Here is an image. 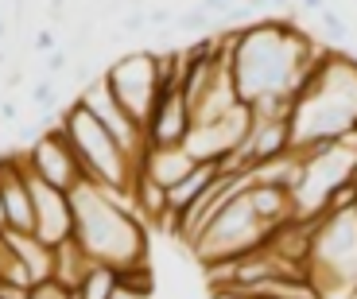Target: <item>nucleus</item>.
I'll list each match as a JSON object with an SVG mask.
<instances>
[{"instance_id": "1", "label": "nucleus", "mask_w": 357, "mask_h": 299, "mask_svg": "<svg viewBox=\"0 0 357 299\" xmlns=\"http://www.w3.org/2000/svg\"><path fill=\"white\" fill-rule=\"evenodd\" d=\"M74 237L89 261L109 264L116 272L148 268V226L136 214L128 190H109L98 183H78L70 190Z\"/></svg>"}, {"instance_id": "2", "label": "nucleus", "mask_w": 357, "mask_h": 299, "mask_svg": "<svg viewBox=\"0 0 357 299\" xmlns=\"http://www.w3.org/2000/svg\"><path fill=\"white\" fill-rule=\"evenodd\" d=\"M291 152L334 144L357 132V59L346 51H322L311 78L291 101Z\"/></svg>"}, {"instance_id": "3", "label": "nucleus", "mask_w": 357, "mask_h": 299, "mask_svg": "<svg viewBox=\"0 0 357 299\" xmlns=\"http://www.w3.org/2000/svg\"><path fill=\"white\" fill-rule=\"evenodd\" d=\"M59 125H63L66 140H70L74 155H78V163H82V175H86L89 183L109 187V190H128V194H132V179H136V171H140V163L116 144L86 109L70 101V105L63 109Z\"/></svg>"}, {"instance_id": "4", "label": "nucleus", "mask_w": 357, "mask_h": 299, "mask_svg": "<svg viewBox=\"0 0 357 299\" xmlns=\"http://www.w3.org/2000/svg\"><path fill=\"white\" fill-rule=\"evenodd\" d=\"M276 229L280 226H272V222L252 206L249 190H245V194H237V199L210 222V229L198 237L195 256L206 268H210V264H222V261H237V256H245V253L264 249L268 237L276 233Z\"/></svg>"}, {"instance_id": "5", "label": "nucleus", "mask_w": 357, "mask_h": 299, "mask_svg": "<svg viewBox=\"0 0 357 299\" xmlns=\"http://www.w3.org/2000/svg\"><path fill=\"white\" fill-rule=\"evenodd\" d=\"M101 78L109 82L113 98L121 101L128 117L136 125H148L155 109V98H160V78H155V63H152V51H125L116 54L113 63L101 70Z\"/></svg>"}, {"instance_id": "6", "label": "nucleus", "mask_w": 357, "mask_h": 299, "mask_svg": "<svg viewBox=\"0 0 357 299\" xmlns=\"http://www.w3.org/2000/svg\"><path fill=\"white\" fill-rule=\"evenodd\" d=\"M74 105L86 109L89 117L98 121V125L105 128V132L113 136L116 144L125 148V152L132 155L136 163L144 160V152H148V144H144V128L136 125L132 117H128L125 109H121V101L113 98V90H109L105 78H93L89 86H82V90L74 93Z\"/></svg>"}, {"instance_id": "7", "label": "nucleus", "mask_w": 357, "mask_h": 299, "mask_svg": "<svg viewBox=\"0 0 357 299\" xmlns=\"http://www.w3.org/2000/svg\"><path fill=\"white\" fill-rule=\"evenodd\" d=\"M24 160H27V167H31L43 183L66 190V194H70L78 183H89L86 175H82V163H78V155H74V148H70V140H66V132H63L59 121L39 136L36 144L27 148Z\"/></svg>"}, {"instance_id": "8", "label": "nucleus", "mask_w": 357, "mask_h": 299, "mask_svg": "<svg viewBox=\"0 0 357 299\" xmlns=\"http://www.w3.org/2000/svg\"><path fill=\"white\" fill-rule=\"evenodd\" d=\"M27 187H31V210H36V237L54 245H63L74 237V206L70 194L51 183H43L31 167H27Z\"/></svg>"}, {"instance_id": "9", "label": "nucleus", "mask_w": 357, "mask_h": 299, "mask_svg": "<svg viewBox=\"0 0 357 299\" xmlns=\"http://www.w3.org/2000/svg\"><path fill=\"white\" fill-rule=\"evenodd\" d=\"M190 125H195V117H190V105L183 98V90L167 86V90H160L152 117L144 125V144L148 148H183L190 136Z\"/></svg>"}, {"instance_id": "10", "label": "nucleus", "mask_w": 357, "mask_h": 299, "mask_svg": "<svg viewBox=\"0 0 357 299\" xmlns=\"http://www.w3.org/2000/svg\"><path fill=\"white\" fill-rule=\"evenodd\" d=\"M8 249L16 256V264L27 272L31 288L54 280V249L47 241H39L36 233H8Z\"/></svg>"}, {"instance_id": "11", "label": "nucleus", "mask_w": 357, "mask_h": 299, "mask_svg": "<svg viewBox=\"0 0 357 299\" xmlns=\"http://www.w3.org/2000/svg\"><path fill=\"white\" fill-rule=\"evenodd\" d=\"M140 171L152 183H160L163 190H171L175 183H183L195 171V160H190L187 148H148L140 160Z\"/></svg>"}, {"instance_id": "12", "label": "nucleus", "mask_w": 357, "mask_h": 299, "mask_svg": "<svg viewBox=\"0 0 357 299\" xmlns=\"http://www.w3.org/2000/svg\"><path fill=\"white\" fill-rule=\"evenodd\" d=\"M218 179H222V167H218V163H195V171L167 190V210H171L175 217H183L198 199H202L206 190L214 187Z\"/></svg>"}, {"instance_id": "13", "label": "nucleus", "mask_w": 357, "mask_h": 299, "mask_svg": "<svg viewBox=\"0 0 357 299\" xmlns=\"http://www.w3.org/2000/svg\"><path fill=\"white\" fill-rule=\"evenodd\" d=\"M93 268V261H89V253L78 245V237H70V241L54 245V280L63 284V288H78L82 280H86V272Z\"/></svg>"}, {"instance_id": "14", "label": "nucleus", "mask_w": 357, "mask_h": 299, "mask_svg": "<svg viewBox=\"0 0 357 299\" xmlns=\"http://www.w3.org/2000/svg\"><path fill=\"white\" fill-rule=\"evenodd\" d=\"M116 284H121V272L93 261V268L86 272V280L74 288V299H109L116 291Z\"/></svg>"}, {"instance_id": "15", "label": "nucleus", "mask_w": 357, "mask_h": 299, "mask_svg": "<svg viewBox=\"0 0 357 299\" xmlns=\"http://www.w3.org/2000/svg\"><path fill=\"white\" fill-rule=\"evenodd\" d=\"M175 31H190V36H214L218 27H214V16H210L202 4H195L187 16H178V20H175Z\"/></svg>"}, {"instance_id": "16", "label": "nucleus", "mask_w": 357, "mask_h": 299, "mask_svg": "<svg viewBox=\"0 0 357 299\" xmlns=\"http://www.w3.org/2000/svg\"><path fill=\"white\" fill-rule=\"evenodd\" d=\"M319 24H322V31H326V47L342 51V43L349 39V27L342 24L338 12H334V8H322V12H319Z\"/></svg>"}, {"instance_id": "17", "label": "nucleus", "mask_w": 357, "mask_h": 299, "mask_svg": "<svg viewBox=\"0 0 357 299\" xmlns=\"http://www.w3.org/2000/svg\"><path fill=\"white\" fill-rule=\"evenodd\" d=\"M27 299H74V291L63 288L59 280H47V284H36V288L27 291Z\"/></svg>"}, {"instance_id": "18", "label": "nucleus", "mask_w": 357, "mask_h": 299, "mask_svg": "<svg viewBox=\"0 0 357 299\" xmlns=\"http://www.w3.org/2000/svg\"><path fill=\"white\" fill-rule=\"evenodd\" d=\"M121 31H125V36L148 31V8H128V12H125V20H121Z\"/></svg>"}, {"instance_id": "19", "label": "nucleus", "mask_w": 357, "mask_h": 299, "mask_svg": "<svg viewBox=\"0 0 357 299\" xmlns=\"http://www.w3.org/2000/svg\"><path fill=\"white\" fill-rule=\"evenodd\" d=\"M148 27H155V31H171V27H175L171 8H148Z\"/></svg>"}, {"instance_id": "20", "label": "nucleus", "mask_w": 357, "mask_h": 299, "mask_svg": "<svg viewBox=\"0 0 357 299\" xmlns=\"http://www.w3.org/2000/svg\"><path fill=\"white\" fill-rule=\"evenodd\" d=\"M109 299H148V288H132V284L121 280V284H116V291H113Z\"/></svg>"}, {"instance_id": "21", "label": "nucleus", "mask_w": 357, "mask_h": 299, "mask_svg": "<svg viewBox=\"0 0 357 299\" xmlns=\"http://www.w3.org/2000/svg\"><path fill=\"white\" fill-rule=\"evenodd\" d=\"M36 51L39 54H54V51H59V47H54V31H51V27L36 31Z\"/></svg>"}, {"instance_id": "22", "label": "nucleus", "mask_w": 357, "mask_h": 299, "mask_svg": "<svg viewBox=\"0 0 357 299\" xmlns=\"http://www.w3.org/2000/svg\"><path fill=\"white\" fill-rule=\"evenodd\" d=\"M0 117H4V121H16V117H20V109H16V101H8V98L0 101Z\"/></svg>"}, {"instance_id": "23", "label": "nucleus", "mask_w": 357, "mask_h": 299, "mask_svg": "<svg viewBox=\"0 0 357 299\" xmlns=\"http://www.w3.org/2000/svg\"><path fill=\"white\" fill-rule=\"evenodd\" d=\"M214 299H249L245 291H233V288H214Z\"/></svg>"}, {"instance_id": "24", "label": "nucleus", "mask_w": 357, "mask_h": 299, "mask_svg": "<svg viewBox=\"0 0 357 299\" xmlns=\"http://www.w3.org/2000/svg\"><path fill=\"white\" fill-rule=\"evenodd\" d=\"M0 233H8V214H4V199H0Z\"/></svg>"}, {"instance_id": "25", "label": "nucleus", "mask_w": 357, "mask_h": 299, "mask_svg": "<svg viewBox=\"0 0 357 299\" xmlns=\"http://www.w3.org/2000/svg\"><path fill=\"white\" fill-rule=\"evenodd\" d=\"M4 31H8V20H0V43H4Z\"/></svg>"}, {"instance_id": "26", "label": "nucleus", "mask_w": 357, "mask_h": 299, "mask_svg": "<svg viewBox=\"0 0 357 299\" xmlns=\"http://www.w3.org/2000/svg\"><path fill=\"white\" fill-rule=\"evenodd\" d=\"M349 299H357V284H354V288H349Z\"/></svg>"}, {"instance_id": "27", "label": "nucleus", "mask_w": 357, "mask_h": 299, "mask_svg": "<svg viewBox=\"0 0 357 299\" xmlns=\"http://www.w3.org/2000/svg\"><path fill=\"white\" fill-rule=\"evenodd\" d=\"M0 101H4V98H0Z\"/></svg>"}]
</instances>
